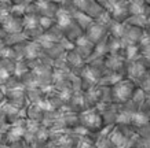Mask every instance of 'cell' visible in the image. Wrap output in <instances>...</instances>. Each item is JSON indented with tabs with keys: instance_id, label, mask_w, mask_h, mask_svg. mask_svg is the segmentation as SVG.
<instances>
[{
	"instance_id": "obj_1",
	"label": "cell",
	"mask_w": 150,
	"mask_h": 148,
	"mask_svg": "<svg viewBox=\"0 0 150 148\" xmlns=\"http://www.w3.org/2000/svg\"><path fill=\"white\" fill-rule=\"evenodd\" d=\"M134 92H135V88H134V84H132L131 81H123V82L117 84L116 88H114V95L121 102H125L128 99H132Z\"/></svg>"
},
{
	"instance_id": "obj_2",
	"label": "cell",
	"mask_w": 150,
	"mask_h": 148,
	"mask_svg": "<svg viewBox=\"0 0 150 148\" xmlns=\"http://www.w3.org/2000/svg\"><path fill=\"white\" fill-rule=\"evenodd\" d=\"M128 72L132 76V78H141L142 80L145 76H147V67H146L145 62H142V60H134V62H131Z\"/></svg>"
},
{
	"instance_id": "obj_3",
	"label": "cell",
	"mask_w": 150,
	"mask_h": 148,
	"mask_svg": "<svg viewBox=\"0 0 150 148\" xmlns=\"http://www.w3.org/2000/svg\"><path fill=\"white\" fill-rule=\"evenodd\" d=\"M131 123L132 125H135V126H138V128L149 125V114H145V112H142V111L132 112Z\"/></svg>"
},
{
	"instance_id": "obj_4",
	"label": "cell",
	"mask_w": 150,
	"mask_h": 148,
	"mask_svg": "<svg viewBox=\"0 0 150 148\" xmlns=\"http://www.w3.org/2000/svg\"><path fill=\"white\" fill-rule=\"evenodd\" d=\"M11 15H13V6L10 3H0V25H3Z\"/></svg>"
},
{
	"instance_id": "obj_5",
	"label": "cell",
	"mask_w": 150,
	"mask_h": 148,
	"mask_svg": "<svg viewBox=\"0 0 150 148\" xmlns=\"http://www.w3.org/2000/svg\"><path fill=\"white\" fill-rule=\"evenodd\" d=\"M84 123H86L87 126H90V128L96 126L99 123V117H96L94 112H88L86 117H84Z\"/></svg>"
},
{
	"instance_id": "obj_6",
	"label": "cell",
	"mask_w": 150,
	"mask_h": 148,
	"mask_svg": "<svg viewBox=\"0 0 150 148\" xmlns=\"http://www.w3.org/2000/svg\"><path fill=\"white\" fill-rule=\"evenodd\" d=\"M58 22L61 26H66L70 23V17L66 11H59L58 13Z\"/></svg>"
},
{
	"instance_id": "obj_7",
	"label": "cell",
	"mask_w": 150,
	"mask_h": 148,
	"mask_svg": "<svg viewBox=\"0 0 150 148\" xmlns=\"http://www.w3.org/2000/svg\"><path fill=\"white\" fill-rule=\"evenodd\" d=\"M141 89L145 92L146 95L150 93V74L145 76L142 78V82H141Z\"/></svg>"
},
{
	"instance_id": "obj_8",
	"label": "cell",
	"mask_w": 150,
	"mask_h": 148,
	"mask_svg": "<svg viewBox=\"0 0 150 148\" xmlns=\"http://www.w3.org/2000/svg\"><path fill=\"white\" fill-rule=\"evenodd\" d=\"M141 58L143 59V62L150 63V44L146 47H141Z\"/></svg>"
},
{
	"instance_id": "obj_9",
	"label": "cell",
	"mask_w": 150,
	"mask_h": 148,
	"mask_svg": "<svg viewBox=\"0 0 150 148\" xmlns=\"http://www.w3.org/2000/svg\"><path fill=\"white\" fill-rule=\"evenodd\" d=\"M50 23H51L50 18H46V17H44V18H40V25L41 26H43V25H44V26H48Z\"/></svg>"
},
{
	"instance_id": "obj_10",
	"label": "cell",
	"mask_w": 150,
	"mask_h": 148,
	"mask_svg": "<svg viewBox=\"0 0 150 148\" xmlns=\"http://www.w3.org/2000/svg\"><path fill=\"white\" fill-rule=\"evenodd\" d=\"M145 148H150V133H147L145 137Z\"/></svg>"
},
{
	"instance_id": "obj_11",
	"label": "cell",
	"mask_w": 150,
	"mask_h": 148,
	"mask_svg": "<svg viewBox=\"0 0 150 148\" xmlns=\"http://www.w3.org/2000/svg\"><path fill=\"white\" fill-rule=\"evenodd\" d=\"M79 148H92V145L91 144H88V143H81V145Z\"/></svg>"
},
{
	"instance_id": "obj_12",
	"label": "cell",
	"mask_w": 150,
	"mask_h": 148,
	"mask_svg": "<svg viewBox=\"0 0 150 148\" xmlns=\"http://www.w3.org/2000/svg\"><path fill=\"white\" fill-rule=\"evenodd\" d=\"M146 103L149 104V107H150V93L147 95V96H146Z\"/></svg>"
},
{
	"instance_id": "obj_13",
	"label": "cell",
	"mask_w": 150,
	"mask_h": 148,
	"mask_svg": "<svg viewBox=\"0 0 150 148\" xmlns=\"http://www.w3.org/2000/svg\"><path fill=\"white\" fill-rule=\"evenodd\" d=\"M146 29H147L146 32H147V33L150 34V18H149V23H147V26H146Z\"/></svg>"
},
{
	"instance_id": "obj_14",
	"label": "cell",
	"mask_w": 150,
	"mask_h": 148,
	"mask_svg": "<svg viewBox=\"0 0 150 148\" xmlns=\"http://www.w3.org/2000/svg\"><path fill=\"white\" fill-rule=\"evenodd\" d=\"M0 3H10V0H0ZM11 4V3H10Z\"/></svg>"
},
{
	"instance_id": "obj_15",
	"label": "cell",
	"mask_w": 150,
	"mask_h": 148,
	"mask_svg": "<svg viewBox=\"0 0 150 148\" xmlns=\"http://www.w3.org/2000/svg\"><path fill=\"white\" fill-rule=\"evenodd\" d=\"M149 125H150V114H149Z\"/></svg>"
}]
</instances>
